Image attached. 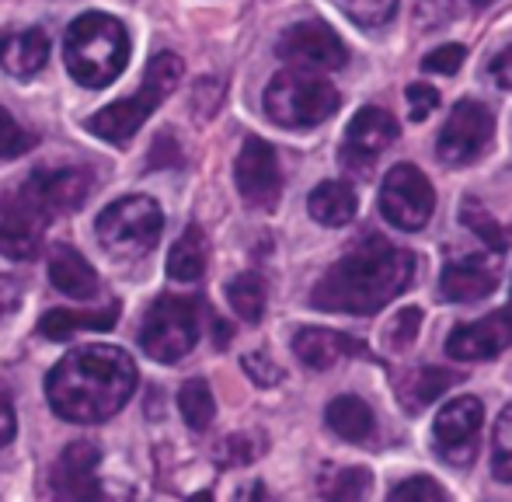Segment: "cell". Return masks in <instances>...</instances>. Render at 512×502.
I'll list each match as a JSON object with an SVG mask.
<instances>
[{"instance_id":"obj_1","label":"cell","mask_w":512,"mask_h":502,"mask_svg":"<svg viewBox=\"0 0 512 502\" xmlns=\"http://www.w3.org/2000/svg\"><path fill=\"white\" fill-rule=\"evenodd\" d=\"M411 279H415V255L380 234H370L324 272V279L310 293V304L317 311L366 318L401 297Z\"/></svg>"},{"instance_id":"obj_2","label":"cell","mask_w":512,"mask_h":502,"mask_svg":"<svg viewBox=\"0 0 512 502\" xmlns=\"http://www.w3.org/2000/svg\"><path fill=\"white\" fill-rule=\"evenodd\" d=\"M136 363L115 346H81L67 353L46 377V398L67 422H105L133 398Z\"/></svg>"},{"instance_id":"obj_3","label":"cell","mask_w":512,"mask_h":502,"mask_svg":"<svg viewBox=\"0 0 512 502\" xmlns=\"http://www.w3.org/2000/svg\"><path fill=\"white\" fill-rule=\"evenodd\" d=\"M63 60L77 84L105 88L129 63V32L119 18L105 11H88L70 21L63 35Z\"/></svg>"},{"instance_id":"obj_4","label":"cell","mask_w":512,"mask_h":502,"mask_svg":"<svg viewBox=\"0 0 512 502\" xmlns=\"http://www.w3.org/2000/svg\"><path fill=\"white\" fill-rule=\"evenodd\" d=\"M182 74H185V63L178 60L175 53H157L154 60H150L147 77H143L140 88H136L129 98H119V102H112L108 109L95 112L84 126H88L95 136H102L105 143L126 147V143L136 136V129L150 119V112L178 88Z\"/></svg>"},{"instance_id":"obj_5","label":"cell","mask_w":512,"mask_h":502,"mask_svg":"<svg viewBox=\"0 0 512 502\" xmlns=\"http://www.w3.org/2000/svg\"><path fill=\"white\" fill-rule=\"evenodd\" d=\"M265 116L283 129H310L321 126L338 112V91L324 77L304 74V70H283L265 88Z\"/></svg>"},{"instance_id":"obj_6","label":"cell","mask_w":512,"mask_h":502,"mask_svg":"<svg viewBox=\"0 0 512 502\" xmlns=\"http://www.w3.org/2000/svg\"><path fill=\"white\" fill-rule=\"evenodd\" d=\"M199 342V300L157 297L140 321V346L150 360L178 363Z\"/></svg>"},{"instance_id":"obj_7","label":"cell","mask_w":512,"mask_h":502,"mask_svg":"<svg viewBox=\"0 0 512 502\" xmlns=\"http://www.w3.org/2000/svg\"><path fill=\"white\" fill-rule=\"evenodd\" d=\"M98 241L115 255L140 258L161 241L164 213L150 196H126L98 213Z\"/></svg>"},{"instance_id":"obj_8","label":"cell","mask_w":512,"mask_h":502,"mask_svg":"<svg viewBox=\"0 0 512 502\" xmlns=\"http://www.w3.org/2000/svg\"><path fill=\"white\" fill-rule=\"evenodd\" d=\"M436 210V192L415 164H394L380 185V213L398 231H422Z\"/></svg>"},{"instance_id":"obj_9","label":"cell","mask_w":512,"mask_h":502,"mask_svg":"<svg viewBox=\"0 0 512 502\" xmlns=\"http://www.w3.org/2000/svg\"><path fill=\"white\" fill-rule=\"evenodd\" d=\"M495 133V116L488 105L474 102V98H464V102L453 105L450 119L439 129L436 140V154L443 164L450 168H464V164L478 161L488 150Z\"/></svg>"},{"instance_id":"obj_10","label":"cell","mask_w":512,"mask_h":502,"mask_svg":"<svg viewBox=\"0 0 512 502\" xmlns=\"http://www.w3.org/2000/svg\"><path fill=\"white\" fill-rule=\"evenodd\" d=\"M485 426V405L471 394L450 401L436 412V426H432V440L443 461L467 468L478 457V436Z\"/></svg>"},{"instance_id":"obj_11","label":"cell","mask_w":512,"mask_h":502,"mask_svg":"<svg viewBox=\"0 0 512 502\" xmlns=\"http://www.w3.org/2000/svg\"><path fill=\"white\" fill-rule=\"evenodd\" d=\"M279 60L293 63L300 70H338L349 63V49L338 39V32L324 21H300L286 28L276 42Z\"/></svg>"},{"instance_id":"obj_12","label":"cell","mask_w":512,"mask_h":502,"mask_svg":"<svg viewBox=\"0 0 512 502\" xmlns=\"http://www.w3.org/2000/svg\"><path fill=\"white\" fill-rule=\"evenodd\" d=\"M234 182L237 192L248 206L258 210H272L283 192V171H279V157L262 136H248L234 161Z\"/></svg>"},{"instance_id":"obj_13","label":"cell","mask_w":512,"mask_h":502,"mask_svg":"<svg viewBox=\"0 0 512 502\" xmlns=\"http://www.w3.org/2000/svg\"><path fill=\"white\" fill-rule=\"evenodd\" d=\"M398 140V119L387 109H377V105H366L352 116V123L345 126V140H342V164L349 171H359V175H370V164L384 154L391 143Z\"/></svg>"},{"instance_id":"obj_14","label":"cell","mask_w":512,"mask_h":502,"mask_svg":"<svg viewBox=\"0 0 512 502\" xmlns=\"http://www.w3.org/2000/svg\"><path fill=\"white\" fill-rule=\"evenodd\" d=\"M91 185H95V178H91L88 168H39V171H32V178L25 182L21 196H25L42 217H49V213L77 210V206L91 196Z\"/></svg>"},{"instance_id":"obj_15","label":"cell","mask_w":512,"mask_h":502,"mask_svg":"<svg viewBox=\"0 0 512 502\" xmlns=\"http://www.w3.org/2000/svg\"><path fill=\"white\" fill-rule=\"evenodd\" d=\"M42 234H46V217L21 192L11 199H0V255L14 258V262H28L39 255Z\"/></svg>"},{"instance_id":"obj_16","label":"cell","mask_w":512,"mask_h":502,"mask_svg":"<svg viewBox=\"0 0 512 502\" xmlns=\"http://www.w3.org/2000/svg\"><path fill=\"white\" fill-rule=\"evenodd\" d=\"M512 346V314H488L471 325H460L446 339V356L464 363H485Z\"/></svg>"},{"instance_id":"obj_17","label":"cell","mask_w":512,"mask_h":502,"mask_svg":"<svg viewBox=\"0 0 512 502\" xmlns=\"http://www.w3.org/2000/svg\"><path fill=\"white\" fill-rule=\"evenodd\" d=\"M98 468V447L88 440H77L63 450V457L56 461L53 471V492L63 499H98L102 489L95 482Z\"/></svg>"},{"instance_id":"obj_18","label":"cell","mask_w":512,"mask_h":502,"mask_svg":"<svg viewBox=\"0 0 512 502\" xmlns=\"http://www.w3.org/2000/svg\"><path fill=\"white\" fill-rule=\"evenodd\" d=\"M499 276H495L492 265V251L488 255H471V258H457L443 269L439 276V290L446 300L453 304H474V300H485L495 290Z\"/></svg>"},{"instance_id":"obj_19","label":"cell","mask_w":512,"mask_h":502,"mask_svg":"<svg viewBox=\"0 0 512 502\" xmlns=\"http://www.w3.org/2000/svg\"><path fill=\"white\" fill-rule=\"evenodd\" d=\"M293 353H297V360L310 370H331L342 356L363 353V346L342 332H328V328H300V332L293 335Z\"/></svg>"},{"instance_id":"obj_20","label":"cell","mask_w":512,"mask_h":502,"mask_svg":"<svg viewBox=\"0 0 512 502\" xmlns=\"http://www.w3.org/2000/svg\"><path fill=\"white\" fill-rule=\"evenodd\" d=\"M49 279H53V286L63 293V297L88 300L98 293L95 269H91L88 258H84L81 251L70 248V245H56L49 251Z\"/></svg>"},{"instance_id":"obj_21","label":"cell","mask_w":512,"mask_h":502,"mask_svg":"<svg viewBox=\"0 0 512 502\" xmlns=\"http://www.w3.org/2000/svg\"><path fill=\"white\" fill-rule=\"evenodd\" d=\"M49 60V39L42 28H25L7 39H0V63L11 77H32L46 67Z\"/></svg>"},{"instance_id":"obj_22","label":"cell","mask_w":512,"mask_h":502,"mask_svg":"<svg viewBox=\"0 0 512 502\" xmlns=\"http://www.w3.org/2000/svg\"><path fill=\"white\" fill-rule=\"evenodd\" d=\"M307 210L317 224L324 227H345L359 210V199L352 192V185L345 182H321L307 199Z\"/></svg>"},{"instance_id":"obj_23","label":"cell","mask_w":512,"mask_h":502,"mask_svg":"<svg viewBox=\"0 0 512 502\" xmlns=\"http://www.w3.org/2000/svg\"><path fill=\"white\" fill-rule=\"evenodd\" d=\"M464 374L457 370H443V367H422V370H411L408 377L398 380V394L405 401L408 412H418V408L432 405L439 394H446L453 384H460Z\"/></svg>"},{"instance_id":"obj_24","label":"cell","mask_w":512,"mask_h":502,"mask_svg":"<svg viewBox=\"0 0 512 502\" xmlns=\"http://www.w3.org/2000/svg\"><path fill=\"white\" fill-rule=\"evenodd\" d=\"M324 419H328L331 433H338L342 440H352V443H363L377 433V419H373L370 405L352 398V394H342V398L331 401Z\"/></svg>"},{"instance_id":"obj_25","label":"cell","mask_w":512,"mask_h":502,"mask_svg":"<svg viewBox=\"0 0 512 502\" xmlns=\"http://www.w3.org/2000/svg\"><path fill=\"white\" fill-rule=\"evenodd\" d=\"M115 321H119V304H108L105 311H98V314L49 311L46 318L39 321V332H42V339H49V342H67L70 335L81 332V328H98V332H105Z\"/></svg>"},{"instance_id":"obj_26","label":"cell","mask_w":512,"mask_h":502,"mask_svg":"<svg viewBox=\"0 0 512 502\" xmlns=\"http://www.w3.org/2000/svg\"><path fill=\"white\" fill-rule=\"evenodd\" d=\"M206 269V241L199 227H189L168 251V276L178 283H196Z\"/></svg>"},{"instance_id":"obj_27","label":"cell","mask_w":512,"mask_h":502,"mask_svg":"<svg viewBox=\"0 0 512 502\" xmlns=\"http://www.w3.org/2000/svg\"><path fill=\"white\" fill-rule=\"evenodd\" d=\"M227 300L230 307H234V314L241 321H262L265 314V283L262 276H255V272H241V276H234L227 283Z\"/></svg>"},{"instance_id":"obj_28","label":"cell","mask_w":512,"mask_h":502,"mask_svg":"<svg viewBox=\"0 0 512 502\" xmlns=\"http://www.w3.org/2000/svg\"><path fill=\"white\" fill-rule=\"evenodd\" d=\"M178 412H182V419H185V426L189 429H203L213 422V415H216V401H213V391H209V384L206 380H185L182 384V391H178Z\"/></svg>"},{"instance_id":"obj_29","label":"cell","mask_w":512,"mask_h":502,"mask_svg":"<svg viewBox=\"0 0 512 502\" xmlns=\"http://www.w3.org/2000/svg\"><path fill=\"white\" fill-rule=\"evenodd\" d=\"M460 224L471 227V231L488 245V251H495V255L506 251V234H502V227L495 224V217L478 203V199H464V203H460Z\"/></svg>"},{"instance_id":"obj_30","label":"cell","mask_w":512,"mask_h":502,"mask_svg":"<svg viewBox=\"0 0 512 502\" xmlns=\"http://www.w3.org/2000/svg\"><path fill=\"white\" fill-rule=\"evenodd\" d=\"M373 478L366 468H342L331 478H321V492L328 499H363L370 492Z\"/></svg>"},{"instance_id":"obj_31","label":"cell","mask_w":512,"mask_h":502,"mask_svg":"<svg viewBox=\"0 0 512 502\" xmlns=\"http://www.w3.org/2000/svg\"><path fill=\"white\" fill-rule=\"evenodd\" d=\"M492 475L499 482H512V405L499 415L492 436Z\"/></svg>"},{"instance_id":"obj_32","label":"cell","mask_w":512,"mask_h":502,"mask_svg":"<svg viewBox=\"0 0 512 502\" xmlns=\"http://www.w3.org/2000/svg\"><path fill=\"white\" fill-rule=\"evenodd\" d=\"M35 143H39V140H35V133H28V129L21 126L7 109H0V157H4V161L28 154Z\"/></svg>"},{"instance_id":"obj_33","label":"cell","mask_w":512,"mask_h":502,"mask_svg":"<svg viewBox=\"0 0 512 502\" xmlns=\"http://www.w3.org/2000/svg\"><path fill=\"white\" fill-rule=\"evenodd\" d=\"M342 11L349 14L352 21H359L363 28H377L387 25L398 11V0H338Z\"/></svg>"},{"instance_id":"obj_34","label":"cell","mask_w":512,"mask_h":502,"mask_svg":"<svg viewBox=\"0 0 512 502\" xmlns=\"http://www.w3.org/2000/svg\"><path fill=\"white\" fill-rule=\"evenodd\" d=\"M418 328H422V311H418V307H401L391 325H387V346H391L394 353H405L411 342H415Z\"/></svg>"},{"instance_id":"obj_35","label":"cell","mask_w":512,"mask_h":502,"mask_svg":"<svg viewBox=\"0 0 512 502\" xmlns=\"http://www.w3.org/2000/svg\"><path fill=\"white\" fill-rule=\"evenodd\" d=\"M262 454V443H255V436H227L216 447V461L220 464H251Z\"/></svg>"},{"instance_id":"obj_36","label":"cell","mask_w":512,"mask_h":502,"mask_svg":"<svg viewBox=\"0 0 512 502\" xmlns=\"http://www.w3.org/2000/svg\"><path fill=\"white\" fill-rule=\"evenodd\" d=\"M391 499H446V489L436 482V478H425V475H415V478H405L391 489Z\"/></svg>"},{"instance_id":"obj_37","label":"cell","mask_w":512,"mask_h":502,"mask_svg":"<svg viewBox=\"0 0 512 502\" xmlns=\"http://www.w3.org/2000/svg\"><path fill=\"white\" fill-rule=\"evenodd\" d=\"M405 98H408V116L411 123H422V119L432 116V109L439 105V91L429 88V84H408L405 88Z\"/></svg>"},{"instance_id":"obj_38","label":"cell","mask_w":512,"mask_h":502,"mask_svg":"<svg viewBox=\"0 0 512 502\" xmlns=\"http://www.w3.org/2000/svg\"><path fill=\"white\" fill-rule=\"evenodd\" d=\"M467 49L457 46V42H450V46H439L436 53H429L422 60V70L425 74H457L460 63H464Z\"/></svg>"},{"instance_id":"obj_39","label":"cell","mask_w":512,"mask_h":502,"mask_svg":"<svg viewBox=\"0 0 512 502\" xmlns=\"http://www.w3.org/2000/svg\"><path fill=\"white\" fill-rule=\"evenodd\" d=\"M223 102V84L216 81V77H206V81L196 84V91H192V105H196V116H216V109H220Z\"/></svg>"},{"instance_id":"obj_40","label":"cell","mask_w":512,"mask_h":502,"mask_svg":"<svg viewBox=\"0 0 512 502\" xmlns=\"http://www.w3.org/2000/svg\"><path fill=\"white\" fill-rule=\"evenodd\" d=\"M241 367H244V374H248L251 380H255L258 387H272V384H279V380H283V370H279L272 360H265L262 353L244 356Z\"/></svg>"},{"instance_id":"obj_41","label":"cell","mask_w":512,"mask_h":502,"mask_svg":"<svg viewBox=\"0 0 512 502\" xmlns=\"http://www.w3.org/2000/svg\"><path fill=\"white\" fill-rule=\"evenodd\" d=\"M182 164V150L168 133H157V143L150 150V168H178Z\"/></svg>"},{"instance_id":"obj_42","label":"cell","mask_w":512,"mask_h":502,"mask_svg":"<svg viewBox=\"0 0 512 502\" xmlns=\"http://www.w3.org/2000/svg\"><path fill=\"white\" fill-rule=\"evenodd\" d=\"M488 77H492L499 88L512 91V46H506L492 63H488Z\"/></svg>"},{"instance_id":"obj_43","label":"cell","mask_w":512,"mask_h":502,"mask_svg":"<svg viewBox=\"0 0 512 502\" xmlns=\"http://www.w3.org/2000/svg\"><path fill=\"white\" fill-rule=\"evenodd\" d=\"M18 433V419H14V405H11V394L0 387V447L14 440Z\"/></svg>"},{"instance_id":"obj_44","label":"cell","mask_w":512,"mask_h":502,"mask_svg":"<svg viewBox=\"0 0 512 502\" xmlns=\"http://www.w3.org/2000/svg\"><path fill=\"white\" fill-rule=\"evenodd\" d=\"M14 300H18V290H14V283H11V279L0 276V314L11 311Z\"/></svg>"},{"instance_id":"obj_45","label":"cell","mask_w":512,"mask_h":502,"mask_svg":"<svg viewBox=\"0 0 512 502\" xmlns=\"http://www.w3.org/2000/svg\"><path fill=\"white\" fill-rule=\"evenodd\" d=\"M227 342H230V325L216 321V346H227Z\"/></svg>"},{"instance_id":"obj_46","label":"cell","mask_w":512,"mask_h":502,"mask_svg":"<svg viewBox=\"0 0 512 502\" xmlns=\"http://www.w3.org/2000/svg\"><path fill=\"white\" fill-rule=\"evenodd\" d=\"M471 7H488V4H495V0H467Z\"/></svg>"},{"instance_id":"obj_47","label":"cell","mask_w":512,"mask_h":502,"mask_svg":"<svg viewBox=\"0 0 512 502\" xmlns=\"http://www.w3.org/2000/svg\"><path fill=\"white\" fill-rule=\"evenodd\" d=\"M509 314H512V300H509Z\"/></svg>"}]
</instances>
